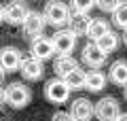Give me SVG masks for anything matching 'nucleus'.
<instances>
[{"mask_svg":"<svg viewBox=\"0 0 127 121\" xmlns=\"http://www.w3.org/2000/svg\"><path fill=\"white\" fill-rule=\"evenodd\" d=\"M19 70H21L23 79L28 81H38L42 76V72H45V68H42V62H38L36 58H21V64H19Z\"/></svg>","mask_w":127,"mask_h":121,"instance_id":"11","label":"nucleus"},{"mask_svg":"<svg viewBox=\"0 0 127 121\" xmlns=\"http://www.w3.org/2000/svg\"><path fill=\"white\" fill-rule=\"evenodd\" d=\"M93 115L97 117V121H114L121 115V106H119V102L112 96H104L93 106Z\"/></svg>","mask_w":127,"mask_h":121,"instance_id":"3","label":"nucleus"},{"mask_svg":"<svg viewBox=\"0 0 127 121\" xmlns=\"http://www.w3.org/2000/svg\"><path fill=\"white\" fill-rule=\"evenodd\" d=\"M106 81H108V76H106L104 72L91 70V72H87V76H85V89L97 94V91H102L106 87Z\"/></svg>","mask_w":127,"mask_h":121,"instance_id":"16","label":"nucleus"},{"mask_svg":"<svg viewBox=\"0 0 127 121\" xmlns=\"http://www.w3.org/2000/svg\"><path fill=\"white\" fill-rule=\"evenodd\" d=\"M30 53H32V58H36L38 62H45V60L53 58L55 47H53V43H51V38H42V36H38V38L32 40Z\"/></svg>","mask_w":127,"mask_h":121,"instance_id":"9","label":"nucleus"},{"mask_svg":"<svg viewBox=\"0 0 127 121\" xmlns=\"http://www.w3.org/2000/svg\"><path fill=\"white\" fill-rule=\"evenodd\" d=\"M121 2L123 0H95V4L100 6L104 13H114V9H117Z\"/></svg>","mask_w":127,"mask_h":121,"instance_id":"22","label":"nucleus"},{"mask_svg":"<svg viewBox=\"0 0 127 121\" xmlns=\"http://www.w3.org/2000/svg\"><path fill=\"white\" fill-rule=\"evenodd\" d=\"M4 21V6H0V23Z\"/></svg>","mask_w":127,"mask_h":121,"instance_id":"25","label":"nucleus"},{"mask_svg":"<svg viewBox=\"0 0 127 121\" xmlns=\"http://www.w3.org/2000/svg\"><path fill=\"white\" fill-rule=\"evenodd\" d=\"M51 43H53V47H55V53L70 55L74 51V47H76V36L70 30H57L53 34V38H51Z\"/></svg>","mask_w":127,"mask_h":121,"instance_id":"5","label":"nucleus"},{"mask_svg":"<svg viewBox=\"0 0 127 121\" xmlns=\"http://www.w3.org/2000/svg\"><path fill=\"white\" fill-rule=\"evenodd\" d=\"M93 115V104L87 98H76L70 104V117L74 121H89Z\"/></svg>","mask_w":127,"mask_h":121,"instance_id":"12","label":"nucleus"},{"mask_svg":"<svg viewBox=\"0 0 127 121\" xmlns=\"http://www.w3.org/2000/svg\"><path fill=\"white\" fill-rule=\"evenodd\" d=\"M85 76H87V72H83L81 68H76V70L68 72V74L64 76V83L70 87V91L72 89H85Z\"/></svg>","mask_w":127,"mask_h":121,"instance_id":"18","label":"nucleus"},{"mask_svg":"<svg viewBox=\"0 0 127 121\" xmlns=\"http://www.w3.org/2000/svg\"><path fill=\"white\" fill-rule=\"evenodd\" d=\"M76 68H78V62L72 58V55H59V58L53 62V70H55V74H57L59 79H64L68 72L76 70Z\"/></svg>","mask_w":127,"mask_h":121,"instance_id":"14","label":"nucleus"},{"mask_svg":"<svg viewBox=\"0 0 127 121\" xmlns=\"http://www.w3.org/2000/svg\"><path fill=\"white\" fill-rule=\"evenodd\" d=\"M89 23H91V17H89L87 13H70L68 30L78 38V36L87 34V28H89Z\"/></svg>","mask_w":127,"mask_h":121,"instance_id":"13","label":"nucleus"},{"mask_svg":"<svg viewBox=\"0 0 127 121\" xmlns=\"http://www.w3.org/2000/svg\"><path fill=\"white\" fill-rule=\"evenodd\" d=\"M112 17H114V23H117L119 28L127 30V2H121V4L114 9Z\"/></svg>","mask_w":127,"mask_h":121,"instance_id":"20","label":"nucleus"},{"mask_svg":"<svg viewBox=\"0 0 127 121\" xmlns=\"http://www.w3.org/2000/svg\"><path fill=\"white\" fill-rule=\"evenodd\" d=\"M108 32H110L108 21H104V19H91V23H89V28H87V34L85 36H89L91 43H95V40H100L102 36L108 34Z\"/></svg>","mask_w":127,"mask_h":121,"instance_id":"17","label":"nucleus"},{"mask_svg":"<svg viewBox=\"0 0 127 121\" xmlns=\"http://www.w3.org/2000/svg\"><path fill=\"white\" fill-rule=\"evenodd\" d=\"M42 17H45L47 23H51V26H55V28H62V26H66L68 19H70V9L64 4L62 0H51V2H47Z\"/></svg>","mask_w":127,"mask_h":121,"instance_id":"1","label":"nucleus"},{"mask_svg":"<svg viewBox=\"0 0 127 121\" xmlns=\"http://www.w3.org/2000/svg\"><path fill=\"white\" fill-rule=\"evenodd\" d=\"M123 43H125V47H127V30H125V34H123Z\"/></svg>","mask_w":127,"mask_h":121,"instance_id":"28","label":"nucleus"},{"mask_svg":"<svg viewBox=\"0 0 127 121\" xmlns=\"http://www.w3.org/2000/svg\"><path fill=\"white\" fill-rule=\"evenodd\" d=\"M2 104H4V94L0 91V106H2Z\"/></svg>","mask_w":127,"mask_h":121,"instance_id":"27","label":"nucleus"},{"mask_svg":"<svg viewBox=\"0 0 127 121\" xmlns=\"http://www.w3.org/2000/svg\"><path fill=\"white\" fill-rule=\"evenodd\" d=\"M108 79L112 81L114 85H127V60H117V62L110 66Z\"/></svg>","mask_w":127,"mask_h":121,"instance_id":"15","label":"nucleus"},{"mask_svg":"<svg viewBox=\"0 0 127 121\" xmlns=\"http://www.w3.org/2000/svg\"><path fill=\"white\" fill-rule=\"evenodd\" d=\"M28 6L23 4L21 0H13L4 6V21H9L11 26H21L23 19L28 17Z\"/></svg>","mask_w":127,"mask_h":121,"instance_id":"6","label":"nucleus"},{"mask_svg":"<svg viewBox=\"0 0 127 121\" xmlns=\"http://www.w3.org/2000/svg\"><path fill=\"white\" fill-rule=\"evenodd\" d=\"M123 96H125V100H127V85L123 87Z\"/></svg>","mask_w":127,"mask_h":121,"instance_id":"29","label":"nucleus"},{"mask_svg":"<svg viewBox=\"0 0 127 121\" xmlns=\"http://www.w3.org/2000/svg\"><path fill=\"white\" fill-rule=\"evenodd\" d=\"M45 96L49 102L53 104H64L66 100L70 98V87L64 83V79H59V76H55V79L47 81L45 85Z\"/></svg>","mask_w":127,"mask_h":121,"instance_id":"4","label":"nucleus"},{"mask_svg":"<svg viewBox=\"0 0 127 121\" xmlns=\"http://www.w3.org/2000/svg\"><path fill=\"white\" fill-rule=\"evenodd\" d=\"M51 121H74V119L70 117V113H64V111H59V113H55V115L51 117Z\"/></svg>","mask_w":127,"mask_h":121,"instance_id":"23","label":"nucleus"},{"mask_svg":"<svg viewBox=\"0 0 127 121\" xmlns=\"http://www.w3.org/2000/svg\"><path fill=\"white\" fill-rule=\"evenodd\" d=\"M95 45L100 47V51H102V53H106V55H108L110 51H114V49L119 47V34H114V32L110 30L108 34H104L100 40H95Z\"/></svg>","mask_w":127,"mask_h":121,"instance_id":"19","label":"nucleus"},{"mask_svg":"<svg viewBox=\"0 0 127 121\" xmlns=\"http://www.w3.org/2000/svg\"><path fill=\"white\" fill-rule=\"evenodd\" d=\"M114 121H127V113H121V115H119Z\"/></svg>","mask_w":127,"mask_h":121,"instance_id":"24","label":"nucleus"},{"mask_svg":"<svg viewBox=\"0 0 127 121\" xmlns=\"http://www.w3.org/2000/svg\"><path fill=\"white\" fill-rule=\"evenodd\" d=\"M83 62H85L91 70H95V68H100V66L106 64V53H102L100 47L95 45V43H87V45L83 47Z\"/></svg>","mask_w":127,"mask_h":121,"instance_id":"10","label":"nucleus"},{"mask_svg":"<svg viewBox=\"0 0 127 121\" xmlns=\"http://www.w3.org/2000/svg\"><path fill=\"white\" fill-rule=\"evenodd\" d=\"M19 64H21V51L17 47H4V49H0V68L4 72L19 70Z\"/></svg>","mask_w":127,"mask_h":121,"instance_id":"8","label":"nucleus"},{"mask_svg":"<svg viewBox=\"0 0 127 121\" xmlns=\"http://www.w3.org/2000/svg\"><path fill=\"white\" fill-rule=\"evenodd\" d=\"M45 26H47L45 17H42L40 13H36V11H30V13H28V17L23 19V23H21L23 34L32 36V38H38V36L42 34V30H45Z\"/></svg>","mask_w":127,"mask_h":121,"instance_id":"7","label":"nucleus"},{"mask_svg":"<svg viewBox=\"0 0 127 121\" xmlns=\"http://www.w3.org/2000/svg\"><path fill=\"white\" fill-rule=\"evenodd\" d=\"M72 13H89L95 6V0H70Z\"/></svg>","mask_w":127,"mask_h":121,"instance_id":"21","label":"nucleus"},{"mask_svg":"<svg viewBox=\"0 0 127 121\" xmlns=\"http://www.w3.org/2000/svg\"><path fill=\"white\" fill-rule=\"evenodd\" d=\"M2 94H4V102L9 104V106H13V108L28 106V104H30V98H32L30 89H28L23 83H11Z\"/></svg>","mask_w":127,"mask_h":121,"instance_id":"2","label":"nucleus"},{"mask_svg":"<svg viewBox=\"0 0 127 121\" xmlns=\"http://www.w3.org/2000/svg\"><path fill=\"white\" fill-rule=\"evenodd\" d=\"M2 81H4V70L0 68V85H2Z\"/></svg>","mask_w":127,"mask_h":121,"instance_id":"26","label":"nucleus"}]
</instances>
